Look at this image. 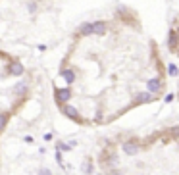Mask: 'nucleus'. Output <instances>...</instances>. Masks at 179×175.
Returning a JSON list of instances; mask_svg holds the SVG:
<instances>
[{"label":"nucleus","mask_w":179,"mask_h":175,"mask_svg":"<svg viewBox=\"0 0 179 175\" xmlns=\"http://www.w3.org/2000/svg\"><path fill=\"white\" fill-rule=\"evenodd\" d=\"M81 35H104L106 33V23L104 21H94V23H85L81 29H79Z\"/></svg>","instance_id":"f257e3e1"},{"label":"nucleus","mask_w":179,"mask_h":175,"mask_svg":"<svg viewBox=\"0 0 179 175\" xmlns=\"http://www.w3.org/2000/svg\"><path fill=\"white\" fill-rule=\"evenodd\" d=\"M70 98H71V91H70V87H64V89H58V91H56V102H58V104H65V102H68L70 100Z\"/></svg>","instance_id":"f03ea898"},{"label":"nucleus","mask_w":179,"mask_h":175,"mask_svg":"<svg viewBox=\"0 0 179 175\" xmlns=\"http://www.w3.org/2000/svg\"><path fill=\"white\" fill-rule=\"evenodd\" d=\"M62 112L68 116L70 119H73V121H79V112H77V108H73V106H70V104H64L62 106Z\"/></svg>","instance_id":"7ed1b4c3"},{"label":"nucleus","mask_w":179,"mask_h":175,"mask_svg":"<svg viewBox=\"0 0 179 175\" xmlns=\"http://www.w3.org/2000/svg\"><path fill=\"white\" fill-rule=\"evenodd\" d=\"M147 87H148V92H150V94H156V92L162 89V81H160V79H150V81L147 83Z\"/></svg>","instance_id":"20e7f679"},{"label":"nucleus","mask_w":179,"mask_h":175,"mask_svg":"<svg viewBox=\"0 0 179 175\" xmlns=\"http://www.w3.org/2000/svg\"><path fill=\"white\" fill-rule=\"evenodd\" d=\"M121 148H123V152H125V154H129V156H135L137 152H139V144H135V143H125Z\"/></svg>","instance_id":"39448f33"},{"label":"nucleus","mask_w":179,"mask_h":175,"mask_svg":"<svg viewBox=\"0 0 179 175\" xmlns=\"http://www.w3.org/2000/svg\"><path fill=\"white\" fill-rule=\"evenodd\" d=\"M135 100L141 102V104H147V102H152L154 100V94H150V92H139Z\"/></svg>","instance_id":"423d86ee"},{"label":"nucleus","mask_w":179,"mask_h":175,"mask_svg":"<svg viewBox=\"0 0 179 175\" xmlns=\"http://www.w3.org/2000/svg\"><path fill=\"white\" fill-rule=\"evenodd\" d=\"M10 73L12 75H21L23 73V65H21L19 62H12L10 64Z\"/></svg>","instance_id":"0eeeda50"},{"label":"nucleus","mask_w":179,"mask_h":175,"mask_svg":"<svg viewBox=\"0 0 179 175\" xmlns=\"http://www.w3.org/2000/svg\"><path fill=\"white\" fill-rule=\"evenodd\" d=\"M62 77L65 79V83H68V85H71L75 81V71L73 69H64L62 71Z\"/></svg>","instance_id":"6e6552de"},{"label":"nucleus","mask_w":179,"mask_h":175,"mask_svg":"<svg viewBox=\"0 0 179 175\" xmlns=\"http://www.w3.org/2000/svg\"><path fill=\"white\" fill-rule=\"evenodd\" d=\"M8 119H10V114H0V133H2V131L6 129Z\"/></svg>","instance_id":"1a4fd4ad"},{"label":"nucleus","mask_w":179,"mask_h":175,"mask_svg":"<svg viewBox=\"0 0 179 175\" xmlns=\"http://www.w3.org/2000/svg\"><path fill=\"white\" fill-rule=\"evenodd\" d=\"M56 148H58V152H70V150H71V144H65V143H58V144H56Z\"/></svg>","instance_id":"9d476101"},{"label":"nucleus","mask_w":179,"mask_h":175,"mask_svg":"<svg viewBox=\"0 0 179 175\" xmlns=\"http://www.w3.org/2000/svg\"><path fill=\"white\" fill-rule=\"evenodd\" d=\"M27 91V85L25 83H17L16 85V94H21V92H25Z\"/></svg>","instance_id":"9b49d317"},{"label":"nucleus","mask_w":179,"mask_h":175,"mask_svg":"<svg viewBox=\"0 0 179 175\" xmlns=\"http://www.w3.org/2000/svg\"><path fill=\"white\" fill-rule=\"evenodd\" d=\"M175 45H177V37H175L173 31H170V48H173Z\"/></svg>","instance_id":"f8f14e48"},{"label":"nucleus","mask_w":179,"mask_h":175,"mask_svg":"<svg viewBox=\"0 0 179 175\" xmlns=\"http://www.w3.org/2000/svg\"><path fill=\"white\" fill-rule=\"evenodd\" d=\"M167 69H170V75H172V77H175V75L179 73V71H177V68H175L173 64H170V65H167Z\"/></svg>","instance_id":"ddd939ff"},{"label":"nucleus","mask_w":179,"mask_h":175,"mask_svg":"<svg viewBox=\"0 0 179 175\" xmlns=\"http://www.w3.org/2000/svg\"><path fill=\"white\" fill-rule=\"evenodd\" d=\"M56 162H58L62 168H65V166H64V160H62V154H60V152H56Z\"/></svg>","instance_id":"4468645a"},{"label":"nucleus","mask_w":179,"mask_h":175,"mask_svg":"<svg viewBox=\"0 0 179 175\" xmlns=\"http://www.w3.org/2000/svg\"><path fill=\"white\" fill-rule=\"evenodd\" d=\"M39 175H52V171H50V169H46V168H42V169L39 171Z\"/></svg>","instance_id":"2eb2a0df"},{"label":"nucleus","mask_w":179,"mask_h":175,"mask_svg":"<svg viewBox=\"0 0 179 175\" xmlns=\"http://www.w3.org/2000/svg\"><path fill=\"white\" fill-rule=\"evenodd\" d=\"M35 10H37V6H35V4L31 2V4H29V12H35Z\"/></svg>","instance_id":"dca6fc26"}]
</instances>
